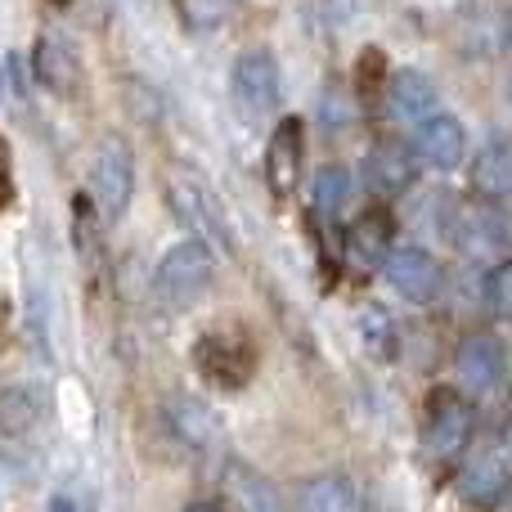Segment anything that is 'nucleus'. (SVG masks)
Returning a JSON list of instances; mask_svg holds the SVG:
<instances>
[{
	"label": "nucleus",
	"mask_w": 512,
	"mask_h": 512,
	"mask_svg": "<svg viewBox=\"0 0 512 512\" xmlns=\"http://www.w3.org/2000/svg\"><path fill=\"white\" fill-rule=\"evenodd\" d=\"M212 279H216L212 248H203L198 239H180L176 248L158 261V270H153V301H158V310H167V315H180V310L198 306V301L207 297Z\"/></svg>",
	"instance_id": "obj_1"
},
{
	"label": "nucleus",
	"mask_w": 512,
	"mask_h": 512,
	"mask_svg": "<svg viewBox=\"0 0 512 512\" xmlns=\"http://www.w3.org/2000/svg\"><path fill=\"white\" fill-rule=\"evenodd\" d=\"M472 432H477V409L468 396L459 391H432L427 400V418H423V450L436 463H454L459 454H468Z\"/></svg>",
	"instance_id": "obj_2"
},
{
	"label": "nucleus",
	"mask_w": 512,
	"mask_h": 512,
	"mask_svg": "<svg viewBox=\"0 0 512 512\" xmlns=\"http://www.w3.org/2000/svg\"><path fill=\"white\" fill-rule=\"evenodd\" d=\"M167 203L176 212V221L189 230V239H198L203 248H216L230 256L234 252V239H230V225L221 216V203L207 194V185H198L194 176L185 171H171L167 176Z\"/></svg>",
	"instance_id": "obj_3"
},
{
	"label": "nucleus",
	"mask_w": 512,
	"mask_h": 512,
	"mask_svg": "<svg viewBox=\"0 0 512 512\" xmlns=\"http://www.w3.org/2000/svg\"><path fill=\"white\" fill-rule=\"evenodd\" d=\"M135 194V153L122 135H104L90 162V207L104 212V221H122Z\"/></svg>",
	"instance_id": "obj_4"
},
{
	"label": "nucleus",
	"mask_w": 512,
	"mask_h": 512,
	"mask_svg": "<svg viewBox=\"0 0 512 512\" xmlns=\"http://www.w3.org/2000/svg\"><path fill=\"white\" fill-rule=\"evenodd\" d=\"M194 364L207 382L216 387H243V382L256 373V346L243 328H216V333H203L194 346Z\"/></svg>",
	"instance_id": "obj_5"
},
{
	"label": "nucleus",
	"mask_w": 512,
	"mask_h": 512,
	"mask_svg": "<svg viewBox=\"0 0 512 512\" xmlns=\"http://www.w3.org/2000/svg\"><path fill=\"white\" fill-rule=\"evenodd\" d=\"M234 108L243 117H265L274 104H279V63H274L270 50H248L234 59Z\"/></svg>",
	"instance_id": "obj_6"
},
{
	"label": "nucleus",
	"mask_w": 512,
	"mask_h": 512,
	"mask_svg": "<svg viewBox=\"0 0 512 512\" xmlns=\"http://www.w3.org/2000/svg\"><path fill=\"white\" fill-rule=\"evenodd\" d=\"M301 153H306V126L297 117H283L279 126L270 131V144H265V185L279 203H288L297 194V180H301Z\"/></svg>",
	"instance_id": "obj_7"
},
{
	"label": "nucleus",
	"mask_w": 512,
	"mask_h": 512,
	"mask_svg": "<svg viewBox=\"0 0 512 512\" xmlns=\"http://www.w3.org/2000/svg\"><path fill=\"white\" fill-rule=\"evenodd\" d=\"M364 180H369V189H378L382 198H396V194H405V189H414L418 158H414V149H409V140L387 135V140L373 144L369 158H364Z\"/></svg>",
	"instance_id": "obj_8"
},
{
	"label": "nucleus",
	"mask_w": 512,
	"mask_h": 512,
	"mask_svg": "<svg viewBox=\"0 0 512 512\" xmlns=\"http://www.w3.org/2000/svg\"><path fill=\"white\" fill-rule=\"evenodd\" d=\"M382 270H387L391 288H396L405 301H418V306L436 301V292H441V265H436V256L423 252V248H391V256L382 261Z\"/></svg>",
	"instance_id": "obj_9"
},
{
	"label": "nucleus",
	"mask_w": 512,
	"mask_h": 512,
	"mask_svg": "<svg viewBox=\"0 0 512 512\" xmlns=\"http://www.w3.org/2000/svg\"><path fill=\"white\" fill-rule=\"evenodd\" d=\"M409 149H414V158L427 162V167L454 171V167L463 162V153H468V135H463L459 117L432 113L427 122H418V131H414V140H409Z\"/></svg>",
	"instance_id": "obj_10"
},
{
	"label": "nucleus",
	"mask_w": 512,
	"mask_h": 512,
	"mask_svg": "<svg viewBox=\"0 0 512 512\" xmlns=\"http://www.w3.org/2000/svg\"><path fill=\"white\" fill-rule=\"evenodd\" d=\"M32 72H36V81L59 99H77L81 86H86V77H81V59L72 54L68 41H59V36H41V41H36Z\"/></svg>",
	"instance_id": "obj_11"
},
{
	"label": "nucleus",
	"mask_w": 512,
	"mask_h": 512,
	"mask_svg": "<svg viewBox=\"0 0 512 512\" xmlns=\"http://www.w3.org/2000/svg\"><path fill=\"white\" fill-rule=\"evenodd\" d=\"M454 369H459V382L472 391H490L504 382V369H508V355H504V342L495 333H472L463 337L459 355H454Z\"/></svg>",
	"instance_id": "obj_12"
},
{
	"label": "nucleus",
	"mask_w": 512,
	"mask_h": 512,
	"mask_svg": "<svg viewBox=\"0 0 512 512\" xmlns=\"http://www.w3.org/2000/svg\"><path fill=\"white\" fill-rule=\"evenodd\" d=\"M459 490H463V499L477 504V508H495L499 499H504V490H508V450H504V441H495L490 450H481L477 459H472V468L463 472Z\"/></svg>",
	"instance_id": "obj_13"
},
{
	"label": "nucleus",
	"mask_w": 512,
	"mask_h": 512,
	"mask_svg": "<svg viewBox=\"0 0 512 512\" xmlns=\"http://www.w3.org/2000/svg\"><path fill=\"white\" fill-rule=\"evenodd\" d=\"M382 99H387V108L400 117V122H427V117L436 113V104H441V95H436L432 77L418 68H405V72H391L387 90H382Z\"/></svg>",
	"instance_id": "obj_14"
},
{
	"label": "nucleus",
	"mask_w": 512,
	"mask_h": 512,
	"mask_svg": "<svg viewBox=\"0 0 512 512\" xmlns=\"http://www.w3.org/2000/svg\"><path fill=\"white\" fill-rule=\"evenodd\" d=\"M225 495H230V504L239 512H288L283 504V495L274 490L270 477H261L256 468H248L243 459H230L225 463Z\"/></svg>",
	"instance_id": "obj_15"
},
{
	"label": "nucleus",
	"mask_w": 512,
	"mask_h": 512,
	"mask_svg": "<svg viewBox=\"0 0 512 512\" xmlns=\"http://www.w3.org/2000/svg\"><path fill=\"white\" fill-rule=\"evenodd\" d=\"M472 189H477L486 203H504L512 189V149L504 135H490L477 153V167H472Z\"/></svg>",
	"instance_id": "obj_16"
},
{
	"label": "nucleus",
	"mask_w": 512,
	"mask_h": 512,
	"mask_svg": "<svg viewBox=\"0 0 512 512\" xmlns=\"http://www.w3.org/2000/svg\"><path fill=\"white\" fill-rule=\"evenodd\" d=\"M297 512H360V490L342 472H319V477L301 481Z\"/></svg>",
	"instance_id": "obj_17"
},
{
	"label": "nucleus",
	"mask_w": 512,
	"mask_h": 512,
	"mask_svg": "<svg viewBox=\"0 0 512 512\" xmlns=\"http://www.w3.org/2000/svg\"><path fill=\"white\" fill-rule=\"evenodd\" d=\"M391 239H396V221H391L387 207H373L346 234V248L360 265H382L391 256Z\"/></svg>",
	"instance_id": "obj_18"
},
{
	"label": "nucleus",
	"mask_w": 512,
	"mask_h": 512,
	"mask_svg": "<svg viewBox=\"0 0 512 512\" xmlns=\"http://www.w3.org/2000/svg\"><path fill=\"white\" fill-rule=\"evenodd\" d=\"M36 423H41V391L23 382L0 391V436H23Z\"/></svg>",
	"instance_id": "obj_19"
},
{
	"label": "nucleus",
	"mask_w": 512,
	"mask_h": 512,
	"mask_svg": "<svg viewBox=\"0 0 512 512\" xmlns=\"http://www.w3.org/2000/svg\"><path fill=\"white\" fill-rule=\"evenodd\" d=\"M346 203H351V171L328 162L315 176V216L319 221H337L346 212Z\"/></svg>",
	"instance_id": "obj_20"
},
{
	"label": "nucleus",
	"mask_w": 512,
	"mask_h": 512,
	"mask_svg": "<svg viewBox=\"0 0 512 512\" xmlns=\"http://www.w3.org/2000/svg\"><path fill=\"white\" fill-rule=\"evenodd\" d=\"M481 301H486V310L495 319H504L512 310V265L508 261H495L486 270V279H481Z\"/></svg>",
	"instance_id": "obj_21"
},
{
	"label": "nucleus",
	"mask_w": 512,
	"mask_h": 512,
	"mask_svg": "<svg viewBox=\"0 0 512 512\" xmlns=\"http://www.w3.org/2000/svg\"><path fill=\"white\" fill-rule=\"evenodd\" d=\"M171 423H176V432L185 436L189 445H203L207 436L216 432V427H212V414H207L198 400H176V405H171Z\"/></svg>",
	"instance_id": "obj_22"
},
{
	"label": "nucleus",
	"mask_w": 512,
	"mask_h": 512,
	"mask_svg": "<svg viewBox=\"0 0 512 512\" xmlns=\"http://www.w3.org/2000/svg\"><path fill=\"white\" fill-rule=\"evenodd\" d=\"M355 90H360L364 104L382 99V90H387V54H382L378 45L360 54V68H355Z\"/></svg>",
	"instance_id": "obj_23"
},
{
	"label": "nucleus",
	"mask_w": 512,
	"mask_h": 512,
	"mask_svg": "<svg viewBox=\"0 0 512 512\" xmlns=\"http://www.w3.org/2000/svg\"><path fill=\"white\" fill-rule=\"evenodd\" d=\"M234 5H239V0H180V14H185V27L212 32V27H221L225 18L234 14Z\"/></svg>",
	"instance_id": "obj_24"
},
{
	"label": "nucleus",
	"mask_w": 512,
	"mask_h": 512,
	"mask_svg": "<svg viewBox=\"0 0 512 512\" xmlns=\"http://www.w3.org/2000/svg\"><path fill=\"white\" fill-rule=\"evenodd\" d=\"M360 328H364V337H373V346H378V351H387L391 324H387V315H382V306H369V315L360 319Z\"/></svg>",
	"instance_id": "obj_25"
},
{
	"label": "nucleus",
	"mask_w": 512,
	"mask_h": 512,
	"mask_svg": "<svg viewBox=\"0 0 512 512\" xmlns=\"http://www.w3.org/2000/svg\"><path fill=\"white\" fill-rule=\"evenodd\" d=\"M14 207V167H9V144L0 140V212Z\"/></svg>",
	"instance_id": "obj_26"
},
{
	"label": "nucleus",
	"mask_w": 512,
	"mask_h": 512,
	"mask_svg": "<svg viewBox=\"0 0 512 512\" xmlns=\"http://www.w3.org/2000/svg\"><path fill=\"white\" fill-rule=\"evenodd\" d=\"M50 512H81V508H77V499H72V495H54Z\"/></svg>",
	"instance_id": "obj_27"
},
{
	"label": "nucleus",
	"mask_w": 512,
	"mask_h": 512,
	"mask_svg": "<svg viewBox=\"0 0 512 512\" xmlns=\"http://www.w3.org/2000/svg\"><path fill=\"white\" fill-rule=\"evenodd\" d=\"M185 512H225V508L221 504H207V499H203V504H189Z\"/></svg>",
	"instance_id": "obj_28"
},
{
	"label": "nucleus",
	"mask_w": 512,
	"mask_h": 512,
	"mask_svg": "<svg viewBox=\"0 0 512 512\" xmlns=\"http://www.w3.org/2000/svg\"><path fill=\"white\" fill-rule=\"evenodd\" d=\"M54 5H68V0H54Z\"/></svg>",
	"instance_id": "obj_29"
}]
</instances>
